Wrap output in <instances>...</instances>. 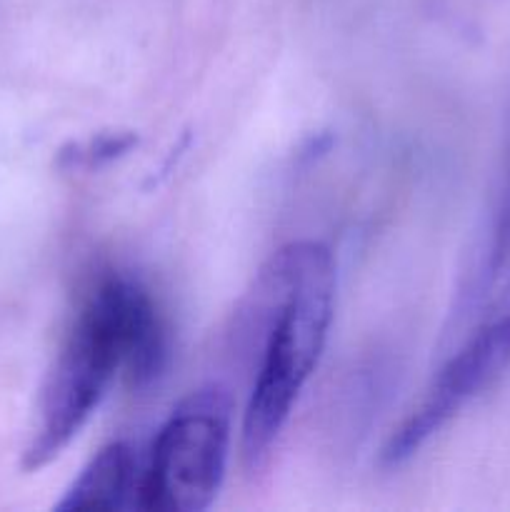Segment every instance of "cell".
Returning a JSON list of instances; mask_svg holds the SVG:
<instances>
[{
  "label": "cell",
  "instance_id": "cell-1",
  "mask_svg": "<svg viewBox=\"0 0 510 512\" xmlns=\"http://www.w3.org/2000/svg\"><path fill=\"white\" fill-rule=\"evenodd\" d=\"M165 358L168 330L150 290L120 273L95 280L45 378L23 468L35 473L53 463L88 425L120 375L145 385L158 378Z\"/></svg>",
  "mask_w": 510,
  "mask_h": 512
},
{
  "label": "cell",
  "instance_id": "cell-2",
  "mask_svg": "<svg viewBox=\"0 0 510 512\" xmlns=\"http://www.w3.org/2000/svg\"><path fill=\"white\" fill-rule=\"evenodd\" d=\"M335 258L328 245L298 240L265 263L250 295V333L260 338L258 368L240 428L248 473L270 463L300 393L328 343L335 310Z\"/></svg>",
  "mask_w": 510,
  "mask_h": 512
},
{
  "label": "cell",
  "instance_id": "cell-3",
  "mask_svg": "<svg viewBox=\"0 0 510 512\" xmlns=\"http://www.w3.org/2000/svg\"><path fill=\"white\" fill-rule=\"evenodd\" d=\"M233 440L228 390L208 385L180 400L143 463L138 510L200 512L225 480Z\"/></svg>",
  "mask_w": 510,
  "mask_h": 512
},
{
  "label": "cell",
  "instance_id": "cell-4",
  "mask_svg": "<svg viewBox=\"0 0 510 512\" xmlns=\"http://www.w3.org/2000/svg\"><path fill=\"white\" fill-rule=\"evenodd\" d=\"M510 370V260L490 298L488 310L465 343L445 360L430 388L390 433L380 463L393 470L408 463L430 438L440 433L460 410L493 388Z\"/></svg>",
  "mask_w": 510,
  "mask_h": 512
},
{
  "label": "cell",
  "instance_id": "cell-5",
  "mask_svg": "<svg viewBox=\"0 0 510 512\" xmlns=\"http://www.w3.org/2000/svg\"><path fill=\"white\" fill-rule=\"evenodd\" d=\"M143 463L128 443L105 445L65 490L55 510H130L138 508Z\"/></svg>",
  "mask_w": 510,
  "mask_h": 512
},
{
  "label": "cell",
  "instance_id": "cell-6",
  "mask_svg": "<svg viewBox=\"0 0 510 512\" xmlns=\"http://www.w3.org/2000/svg\"><path fill=\"white\" fill-rule=\"evenodd\" d=\"M138 145V138L133 133H100L88 138L85 143H75L70 153H65V163L70 168H85L95 170L100 165L110 163V160L120 158V155L130 153Z\"/></svg>",
  "mask_w": 510,
  "mask_h": 512
}]
</instances>
